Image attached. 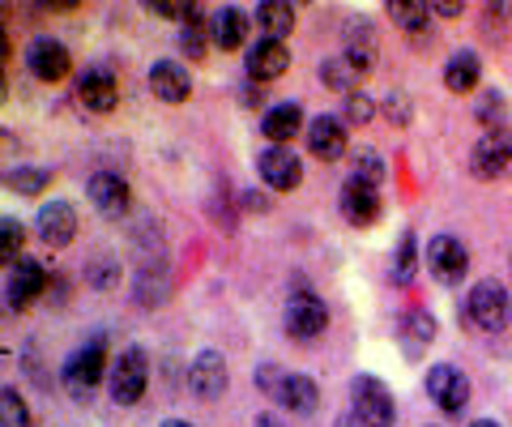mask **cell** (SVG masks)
<instances>
[{
	"instance_id": "obj_3",
	"label": "cell",
	"mask_w": 512,
	"mask_h": 427,
	"mask_svg": "<svg viewBox=\"0 0 512 427\" xmlns=\"http://www.w3.org/2000/svg\"><path fill=\"white\" fill-rule=\"evenodd\" d=\"M350 398H355V415L363 427H393V419H397L393 393L384 389L376 376H355V381H350Z\"/></svg>"
},
{
	"instance_id": "obj_12",
	"label": "cell",
	"mask_w": 512,
	"mask_h": 427,
	"mask_svg": "<svg viewBox=\"0 0 512 427\" xmlns=\"http://www.w3.org/2000/svg\"><path fill=\"white\" fill-rule=\"evenodd\" d=\"M188 389L197 393V398L205 402H214L227 393V363H222L218 351H201L197 359H192V368H188Z\"/></svg>"
},
{
	"instance_id": "obj_10",
	"label": "cell",
	"mask_w": 512,
	"mask_h": 427,
	"mask_svg": "<svg viewBox=\"0 0 512 427\" xmlns=\"http://www.w3.org/2000/svg\"><path fill=\"white\" fill-rule=\"evenodd\" d=\"M427 270L436 274L444 287L461 282V274L470 270V252H466V244L453 240V235H436V240L427 244Z\"/></svg>"
},
{
	"instance_id": "obj_18",
	"label": "cell",
	"mask_w": 512,
	"mask_h": 427,
	"mask_svg": "<svg viewBox=\"0 0 512 427\" xmlns=\"http://www.w3.org/2000/svg\"><path fill=\"white\" fill-rule=\"evenodd\" d=\"M47 291V270L39 261H18L9 274V308H26L30 299H39Z\"/></svg>"
},
{
	"instance_id": "obj_19",
	"label": "cell",
	"mask_w": 512,
	"mask_h": 427,
	"mask_svg": "<svg viewBox=\"0 0 512 427\" xmlns=\"http://www.w3.org/2000/svg\"><path fill=\"white\" fill-rule=\"evenodd\" d=\"M150 90L163 103H184L192 94V77H188L184 65H175V60H158V65L150 69Z\"/></svg>"
},
{
	"instance_id": "obj_35",
	"label": "cell",
	"mask_w": 512,
	"mask_h": 427,
	"mask_svg": "<svg viewBox=\"0 0 512 427\" xmlns=\"http://www.w3.org/2000/svg\"><path fill=\"white\" fill-rule=\"evenodd\" d=\"M372 116H376V103L367 99L363 90L346 94V120H350V124H372Z\"/></svg>"
},
{
	"instance_id": "obj_38",
	"label": "cell",
	"mask_w": 512,
	"mask_h": 427,
	"mask_svg": "<svg viewBox=\"0 0 512 427\" xmlns=\"http://www.w3.org/2000/svg\"><path fill=\"white\" fill-rule=\"evenodd\" d=\"M470 427H500V423H495V419H474Z\"/></svg>"
},
{
	"instance_id": "obj_22",
	"label": "cell",
	"mask_w": 512,
	"mask_h": 427,
	"mask_svg": "<svg viewBox=\"0 0 512 427\" xmlns=\"http://www.w3.org/2000/svg\"><path fill=\"white\" fill-rule=\"evenodd\" d=\"M86 193L103 214H124L128 210V184L116 176V171H99V176H90Z\"/></svg>"
},
{
	"instance_id": "obj_17",
	"label": "cell",
	"mask_w": 512,
	"mask_h": 427,
	"mask_svg": "<svg viewBox=\"0 0 512 427\" xmlns=\"http://www.w3.org/2000/svg\"><path fill=\"white\" fill-rule=\"evenodd\" d=\"M248 39V13L235 5H222L218 13H210V43L222 47V52H235Z\"/></svg>"
},
{
	"instance_id": "obj_6",
	"label": "cell",
	"mask_w": 512,
	"mask_h": 427,
	"mask_svg": "<svg viewBox=\"0 0 512 427\" xmlns=\"http://www.w3.org/2000/svg\"><path fill=\"white\" fill-rule=\"evenodd\" d=\"M427 393L444 415H461L470 402V381L461 368H453V363H436V368H427Z\"/></svg>"
},
{
	"instance_id": "obj_29",
	"label": "cell",
	"mask_w": 512,
	"mask_h": 427,
	"mask_svg": "<svg viewBox=\"0 0 512 427\" xmlns=\"http://www.w3.org/2000/svg\"><path fill=\"white\" fill-rule=\"evenodd\" d=\"M22 244H26V227L18 223V218H5V223H0V257H5L9 270L18 265Z\"/></svg>"
},
{
	"instance_id": "obj_30",
	"label": "cell",
	"mask_w": 512,
	"mask_h": 427,
	"mask_svg": "<svg viewBox=\"0 0 512 427\" xmlns=\"http://www.w3.org/2000/svg\"><path fill=\"white\" fill-rule=\"evenodd\" d=\"M350 163H355V176H350V180H359V184H380L384 180V158L376 154V150H355V158H350Z\"/></svg>"
},
{
	"instance_id": "obj_25",
	"label": "cell",
	"mask_w": 512,
	"mask_h": 427,
	"mask_svg": "<svg viewBox=\"0 0 512 427\" xmlns=\"http://www.w3.org/2000/svg\"><path fill=\"white\" fill-rule=\"evenodd\" d=\"M402 338L410 342V351H419L423 342L436 338V316H431L427 308H406L402 312Z\"/></svg>"
},
{
	"instance_id": "obj_14",
	"label": "cell",
	"mask_w": 512,
	"mask_h": 427,
	"mask_svg": "<svg viewBox=\"0 0 512 427\" xmlns=\"http://www.w3.org/2000/svg\"><path fill=\"white\" fill-rule=\"evenodd\" d=\"M291 69V47L278 43V39H256L248 47V77L252 82H274Z\"/></svg>"
},
{
	"instance_id": "obj_31",
	"label": "cell",
	"mask_w": 512,
	"mask_h": 427,
	"mask_svg": "<svg viewBox=\"0 0 512 427\" xmlns=\"http://www.w3.org/2000/svg\"><path fill=\"white\" fill-rule=\"evenodd\" d=\"M205 35H210V22L201 18V13H192L184 22V35H180V47L188 52V60H201L205 56Z\"/></svg>"
},
{
	"instance_id": "obj_9",
	"label": "cell",
	"mask_w": 512,
	"mask_h": 427,
	"mask_svg": "<svg viewBox=\"0 0 512 427\" xmlns=\"http://www.w3.org/2000/svg\"><path fill=\"white\" fill-rule=\"evenodd\" d=\"M325 325H329L325 304H320L312 291H295L291 304H286V329H291L299 342H312V338L325 334Z\"/></svg>"
},
{
	"instance_id": "obj_2",
	"label": "cell",
	"mask_w": 512,
	"mask_h": 427,
	"mask_svg": "<svg viewBox=\"0 0 512 427\" xmlns=\"http://www.w3.org/2000/svg\"><path fill=\"white\" fill-rule=\"evenodd\" d=\"M508 291H504V282H474V291L466 299V316L478 325V329H487V334H500V329L508 325Z\"/></svg>"
},
{
	"instance_id": "obj_13",
	"label": "cell",
	"mask_w": 512,
	"mask_h": 427,
	"mask_svg": "<svg viewBox=\"0 0 512 427\" xmlns=\"http://www.w3.org/2000/svg\"><path fill=\"white\" fill-rule=\"evenodd\" d=\"M303 137H308V150L320 158V163H338L346 154V124L338 116H312Z\"/></svg>"
},
{
	"instance_id": "obj_33",
	"label": "cell",
	"mask_w": 512,
	"mask_h": 427,
	"mask_svg": "<svg viewBox=\"0 0 512 427\" xmlns=\"http://www.w3.org/2000/svg\"><path fill=\"white\" fill-rule=\"evenodd\" d=\"M0 406H5V410H0V423H5V427H30V410H26L18 389L0 393Z\"/></svg>"
},
{
	"instance_id": "obj_27",
	"label": "cell",
	"mask_w": 512,
	"mask_h": 427,
	"mask_svg": "<svg viewBox=\"0 0 512 427\" xmlns=\"http://www.w3.org/2000/svg\"><path fill=\"white\" fill-rule=\"evenodd\" d=\"M5 184H9L18 197H39L43 188L52 184V171H47V167H13L9 176H5Z\"/></svg>"
},
{
	"instance_id": "obj_24",
	"label": "cell",
	"mask_w": 512,
	"mask_h": 427,
	"mask_svg": "<svg viewBox=\"0 0 512 427\" xmlns=\"http://www.w3.org/2000/svg\"><path fill=\"white\" fill-rule=\"evenodd\" d=\"M256 26H261L265 39H286L295 30V9L286 5V0H265L261 9H256Z\"/></svg>"
},
{
	"instance_id": "obj_15",
	"label": "cell",
	"mask_w": 512,
	"mask_h": 427,
	"mask_svg": "<svg viewBox=\"0 0 512 427\" xmlns=\"http://www.w3.org/2000/svg\"><path fill=\"white\" fill-rule=\"evenodd\" d=\"M342 218L350 227H372L380 218V193L372 184H359V180H346L342 184Z\"/></svg>"
},
{
	"instance_id": "obj_37",
	"label": "cell",
	"mask_w": 512,
	"mask_h": 427,
	"mask_svg": "<svg viewBox=\"0 0 512 427\" xmlns=\"http://www.w3.org/2000/svg\"><path fill=\"white\" fill-rule=\"evenodd\" d=\"M256 427H286L278 415H261V419H256Z\"/></svg>"
},
{
	"instance_id": "obj_26",
	"label": "cell",
	"mask_w": 512,
	"mask_h": 427,
	"mask_svg": "<svg viewBox=\"0 0 512 427\" xmlns=\"http://www.w3.org/2000/svg\"><path fill=\"white\" fill-rule=\"evenodd\" d=\"M359 77H363V73L350 65L346 56H333V60H325V65H320V82H325L329 90H338V94H355Z\"/></svg>"
},
{
	"instance_id": "obj_21",
	"label": "cell",
	"mask_w": 512,
	"mask_h": 427,
	"mask_svg": "<svg viewBox=\"0 0 512 427\" xmlns=\"http://www.w3.org/2000/svg\"><path fill=\"white\" fill-rule=\"evenodd\" d=\"M299 129H303V107L299 103L269 107L265 120H261V133L269 137V146H286L291 137H299Z\"/></svg>"
},
{
	"instance_id": "obj_8",
	"label": "cell",
	"mask_w": 512,
	"mask_h": 427,
	"mask_svg": "<svg viewBox=\"0 0 512 427\" xmlns=\"http://www.w3.org/2000/svg\"><path fill=\"white\" fill-rule=\"evenodd\" d=\"M26 69L39 77V82H64L73 69V56H69V47L56 43L52 35H43L26 47Z\"/></svg>"
},
{
	"instance_id": "obj_20",
	"label": "cell",
	"mask_w": 512,
	"mask_h": 427,
	"mask_svg": "<svg viewBox=\"0 0 512 427\" xmlns=\"http://www.w3.org/2000/svg\"><path fill=\"white\" fill-rule=\"evenodd\" d=\"M274 398H278L286 410H295V415H312L316 402H320V393H316V381H312V376L286 372L282 381H278V393H274Z\"/></svg>"
},
{
	"instance_id": "obj_1",
	"label": "cell",
	"mask_w": 512,
	"mask_h": 427,
	"mask_svg": "<svg viewBox=\"0 0 512 427\" xmlns=\"http://www.w3.org/2000/svg\"><path fill=\"white\" fill-rule=\"evenodd\" d=\"M107 381H111V398H116L120 406L141 402V393H146V381H150V359H146V351H137V346L120 351L116 359H111Z\"/></svg>"
},
{
	"instance_id": "obj_16",
	"label": "cell",
	"mask_w": 512,
	"mask_h": 427,
	"mask_svg": "<svg viewBox=\"0 0 512 427\" xmlns=\"http://www.w3.org/2000/svg\"><path fill=\"white\" fill-rule=\"evenodd\" d=\"M77 99H82L90 112H111V107L120 103V86L111 69H86L82 82H77Z\"/></svg>"
},
{
	"instance_id": "obj_4",
	"label": "cell",
	"mask_w": 512,
	"mask_h": 427,
	"mask_svg": "<svg viewBox=\"0 0 512 427\" xmlns=\"http://www.w3.org/2000/svg\"><path fill=\"white\" fill-rule=\"evenodd\" d=\"M111 368H107V351L103 342H86L82 351H73L69 363H64V385H69L73 398H86V393L103 381Z\"/></svg>"
},
{
	"instance_id": "obj_36",
	"label": "cell",
	"mask_w": 512,
	"mask_h": 427,
	"mask_svg": "<svg viewBox=\"0 0 512 427\" xmlns=\"http://www.w3.org/2000/svg\"><path fill=\"white\" fill-rule=\"evenodd\" d=\"M431 9H436L440 18H457V13H461V5H431Z\"/></svg>"
},
{
	"instance_id": "obj_28",
	"label": "cell",
	"mask_w": 512,
	"mask_h": 427,
	"mask_svg": "<svg viewBox=\"0 0 512 427\" xmlns=\"http://www.w3.org/2000/svg\"><path fill=\"white\" fill-rule=\"evenodd\" d=\"M427 5H410V0H393L389 5V18L402 26V30H410V35H419V30H427Z\"/></svg>"
},
{
	"instance_id": "obj_34",
	"label": "cell",
	"mask_w": 512,
	"mask_h": 427,
	"mask_svg": "<svg viewBox=\"0 0 512 427\" xmlns=\"http://www.w3.org/2000/svg\"><path fill=\"white\" fill-rule=\"evenodd\" d=\"M414 235H406L402 240V248H397V270H393V278H397V287H410L414 282Z\"/></svg>"
},
{
	"instance_id": "obj_11",
	"label": "cell",
	"mask_w": 512,
	"mask_h": 427,
	"mask_svg": "<svg viewBox=\"0 0 512 427\" xmlns=\"http://www.w3.org/2000/svg\"><path fill=\"white\" fill-rule=\"evenodd\" d=\"M35 227H39V240L43 244L64 248V244L77 240V210H73L69 201H47V205H39Z\"/></svg>"
},
{
	"instance_id": "obj_5",
	"label": "cell",
	"mask_w": 512,
	"mask_h": 427,
	"mask_svg": "<svg viewBox=\"0 0 512 427\" xmlns=\"http://www.w3.org/2000/svg\"><path fill=\"white\" fill-rule=\"evenodd\" d=\"M470 171L478 180H504V176H512V129L478 137V146L470 154Z\"/></svg>"
},
{
	"instance_id": "obj_23",
	"label": "cell",
	"mask_w": 512,
	"mask_h": 427,
	"mask_svg": "<svg viewBox=\"0 0 512 427\" xmlns=\"http://www.w3.org/2000/svg\"><path fill=\"white\" fill-rule=\"evenodd\" d=\"M478 77H483V60L474 52H453L444 65V86L453 94H470L478 86Z\"/></svg>"
},
{
	"instance_id": "obj_7",
	"label": "cell",
	"mask_w": 512,
	"mask_h": 427,
	"mask_svg": "<svg viewBox=\"0 0 512 427\" xmlns=\"http://www.w3.org/2000/svg\"><path fill=\"white\" fill-rule=\"evenodd\" d=\"M256 171H261V180L274 188V193H291V188H299L303 180V163L295 158L291 146H269L256 154Z\"/></svg>"
},
{
	"instance_id": "obj_39",
	"label": "cell",
	"mask_w": 512,
	"mask_h": 427,
	"mask_svg": "<svg viewBox=\"0 0 512 427\" xmlns=\"http://www.w3.org/2000/svg\"><path fill=\"white\" fill-rule=\"evenodd\" d=\"M163 427H192V423H184V419H167Z\"/></svg>"
},
{
	"instance_id": "obj_32",
	"label": "cell",
	"mask_w": 512,
	"mask_h": 427,
	"mask_svg": "<svg viewBox=\"0 0 512 427\" xmlns=\"http://www.w3.org/2000/svg\"><path fill=\"white\" fill-rule=\"evenodd\" d=\"M474 116L487 124V133H500V124H504V116H508V107H504V94L487 90L483 99H478V112H474Z\"/></svg>"
}]
</instances>
